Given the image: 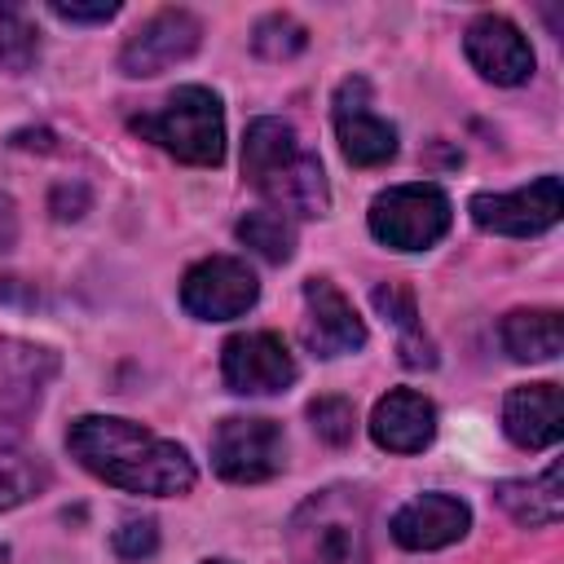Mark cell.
I'll return each instance as SVG.
<instances>
[{"instance_id":"1","label":"cell","mask_w":564,"mask_h":564,"mask_svg":"<svg viewBox=\"0 0 564 564\" xmlns=\"http://www.w3.org/2000/svg\"><path fill=\"white\" fill-rule=\"evenodd\" d=\"M66 449L70 458L93 471L97 480L123 489V494H150V498H172L194 489V463L185 445L154 436L150 427L115 414H79L66 427Z\"/></svg>"},{"instance_id":"2","label":"cell","mask_w":564,"mask_h":564,"mask_svg":"<svg viewBox=\"0 0 564 564\" xmlns=\"http://www.w3.org/2000/svg\"><path fill=\"white\" fill-rule=\"evenodd\" d=\"M242 176L286 220L291 216H326V207H330L322 159L300 141V132L286 119L260 115V119L247 123V132H242Z\"/></svg>"},{"instance_id":"3","label":"cell","mask_w":564,"mask_h":564,"mask_svg":"<svg viewBox=\"0 0 564 564\" xmlns=\"http://www.w3.org/2000/svg\"><path fill=\"white\" fill-rule=\"evenodd\" d=\"M291 564H366L370 560V516L352 485H330L308 494L286 520Z\"/></svg>"},{"instance_id":"4","label":"cell","mask_w":564,"mask_h":564,"mask_svg":"<svg viewBox=\"0 0 564 564\" xmlns=\"http://www.w3.org/2000/svg\"><path fill=\"white\" fill-rule=\"evenodd\" d=\"M132 132L194 167H216L225 159V106L203 84H185L154 115H137Z\"/></svg>"},{"instance_id":"5","label":"cell","mask_w":564,"mask_h":564,"mask_svg":"<svg viewBox=\"0 0 564 564\" xmlns=\"http://www.w3.org/2000/svg\"><path fill=\"white\" fill-rule=\"evenodd\" d=\"M454 207L441 185L414 181V185H392L375 194L370 203V234L392 247V251H427L449 234Z\"/></svg>"},{"instance_id":"6","label":"cell","mask_w":564,"mask_h":564,"mask_svg":"<svg viewBox=\"0 0 564 564\" xmlns=\"http://www.w3.org/2000/svg\"><path fill=\"white\" fill-rule=\"evenodd\" d=\"M286 441L273 419L260 414H229L212 432V467L229 485H260L282 471Z\"/></svg>"},{"instance_id":"7","label":"cell","mask_w":564,"mask_h":564,"mask_svg":"<svg viewBox=\"0 0 564 564\" xmlns=\"http://www.w3.org/2000/svg\"><path fill=\"white\" fill-rule=\"evenodd\" d=\"M295 375H300V366H295L286 339L273 330H242V335H229L220 348V379L238 397L286 392L295 383Z\"/></svg>"},{"instance_id":"8","label":"cell","mask_w":564,"mask_h":564,"mask_svg":"<svg viewBox=\"0 0 564 564\" xmlns=\"http://www.w3.org/2000/svg\"><path fill=\"white\" fill-rule=\"evenodd\" d=\"M260 295L256 273L238 256H207L181 278V308L198 322L242 317Z\"/></svg>"},{"instance_id":"9","label":"cell","mask_w":564,"mask_h":564,"mask_svg":"<svg viewBox=\"0 0 564 564\" xmlns=\"http://www.w3.org/2000/svg\"><path fill=\"white\" fill-rule=\"evenodd\" d=\"M198 44H203V22L189 9H159L123 40L119 70L132 79H150V75H163L167 66L194 57Z\"/></svg>"},{"instance_id":"10","label":"cell","mask_w":564,"mask_h":564,"mask_svg":"<svg viewBox=\"0 0 564 564\" xmlns=\"http://www.w3.org/2000/svg\"><path fill=\"white\" fill-rule=\"evenodd\" d=\"M560 176L546 172L538 176L533 185H520V189H507V194H471L467 212L471 220L485 229V234H507V238H529V234H542L560 220Z\"/></svg>"},{"instance_id":"11","label":"cell","mask_w":564,"mask_h":564,"mask_svg":"<svg viewBox=\"0 0 564 564\" xmlns=\"http://www.w3.org/2000/svg\"><path fill=\"white\" fill-rule=\"evenodd\" d=\"M335 137L352 167H383L397 154V128L375 115L370 84L361 75L335 88Z\"/></svg>"},{"instance_id":"12","label":"cell","mask_w":564,"mask_h":564,"mask_svg":"<svg viewBox=\"0 0 564 564\" xmlns=\"http://www.w3.org/2000/svg\"><path fill=\"white\" fill-rule=\"evenodd\" d=\"M463 53L480 79L502 84V88H516L533 75V48L524 31L502 13H480L463 35Z\"/></svg>"},{"instance_id":"13","label":"cell","mask_w":564,"mask_h":564,"mask_svg":"<svg viewBox=\"0 0 564 564\" xmlns=\"http://www.w3.org/2000/svg\"><path fill=\"white\" fill-rule=\"evenodd\" d=\"M308 352L317 357H344L366 348V322L357 317L352 300L330 278L304 282V326H300Z\"/></svg>"},{"instance_id":"14","label":"cell","mask_w":564,"mask_h":564,"mask_svg":"<svg viewBox=\"0 0 564 564\" xmlns=\"http://www.w3.org/2000/svg\"><path fill=\"white\" fill-rule=\"evenodd\" d=\"M57 375V352L18 335H0V423L26 419Z\"/></svg>"},{"instance_id":"15","label":"cell","mask_w":564,"mask_h":564,"mask_svg":"<svg viewBox=\"0 0 564 564\" xmlns=\"http://www.w3.org/2000/svg\"><path fill=\"white\" fill-rule=\"evenodd\" d=\"M471 529V507L454 494H419L392 516V542L405 551H441Z\"/></svg>"},{"instance_id":"16","label":"cell","mask_w":564,"mask_h":564,"mask_svg":"<svg viewBox=\"0 0 564 564\" xmlns=\"http://www.w3.org/2000/svg\"><path fill=\"white\" fill-rule=\"evenodd\" d=\"M370 436L388 454H419L436 436V405L414 388H392L370 410Z\"/></svg>"},{"instance_id":"17","label":"cell","mask_w":564,"mask_h":564,"mask_svg":"<svg viewBox=\"0 0 564 564\" xmlns=\"http://www.w3.org/2000/svg\"><path fill=\"white\" fill-rule=\"evenodd\" d=\"M502 432L520 449H551L564 436L560 383H520L502 401Z\"/></svg>"},{"instance_id":"18","label":"cell","mask_w":564,"mask_h":564,"mask_svg":"<svg viewBox=\"0 0 564 564\" xmlns=\"http://www.w3.org/2000/svg\"><path fill=\"white\" fill-rule=\"evenodd\" d=\"M560 476H564V467L551 463V467H546L542 476H533V480H498V485H494V498H498V507H502L516 524H524V529H551V524L564 516Z\"/></svg>"},{"instance_id":"19","label":"cell","mask_w":564,"mask_h":564,"mask_svg":"<svg viewBox=\"0 0 564 564\" xmlns=\"http://www.w3.org/2000/svg\"><path fill=\"white\" fill-rule=\"evenodd\" d=\"M498 335L516 361H555L564 348V322L555 308H511Z\"/></svg>"},{"instance_id":"20","label":"cell","mask_w":564,"mask_h":564,"mask_svg":"<svg viewBox=\"0 0 564 564\" xmlns=\"http://www.w3.org/2000/svg\"><path fill=\"white\" fill-rule=\"evenodd\" d=\"M375 308L401 330V361H405V366H414V370L436 366V348H432V339L419 330L414 295H410L401 282H383V286H375Z\"/></svg>"},{"instance_id":"21","label":"cell","mask_w":564,"mask_h":564,"mask_svg":"<svg viewBox=\"0 0 564 564\" xmlns=\"http://www.w3.org/2000/svg\"><path fill=\"white\" fill-rule=\"evenodd\" d=\"M238 242L251 247L269 264H286L291 251H295V225L273 207H256L238 220Z\"/></svg>"},{"instance_id":"22","label":"cell","mask_w":564,"mask_h":564,"mask_svg":"<svg viewBox=\"0 0 564 564\" xmlns=\"http://www.w3.org/2000/svg\"><path fill=\"white\" fill-rule=\"evenodd\" d=\"M40 485H44V467L13 436H0V511L26 502L31 494H40Z\"/></svg>"},{"instance_id":"23","label":"cell","mask_w":564,"mask_h":564,"mask_svg":"<svg viewBox=\"0 0 564 564\" xmlns=\"http://www.w3.org/2000/svg\"><path fill=\"white\" fill-rule=\"evenodd\" d=\"M35 57H40V31H35V22L18 4H4L0 0V66L9 75H22V70L35 66Z\"/></svg>"},{"instance_id":"24","label":"cell","mask_w":564,"mask_h":564,"mask_svg":"<svg viewBox=\"0 0 564 564\" xmlns=\"http://www.w3.org/2000/svg\"><path fill=\"white\" fill-rule=\"evenodd\" d=\"M304 44H308V31H304V22H295L291 13H269V18H260L256 31H251V48H256L260 57H269V62H286V57H295Z\"/></svg>"},{"instance_id":"25","label":"cell","mask_w":564,"mask_h":564,"mask_svg":"<svg viewBox=\"0 0 564 564\" xmlns=\"http://www.w3.org/2000/svg\"><path fill=\"white\" fill-rule=\"evenodd\" d=\"M308 423L326 445H348L357 432V410L348 397H317L308 401Z\"/></svg>"},{"instance_id":"26","label":"cell","mask_w":564,"mask_h":564,"mask_svg":"<svg viewBox=\"0 0 564 564\" xmlns=\"http://www.w3.org/2000/svg\"><path fill=\"white\" fill-rule=\"evenodd\" d=\"M110 546H115L119 560H150L159 551V524L150 516H132V520H123L115 529Z\"/></svg>"},{"instance_id":"27","label":"cell","mask_w":564,"mask_h":564,"mask_svg":"<svg viewBox=\"0 0 564 564\" xmlns=\"http://www.w3.org/2000/svg\"><path fill=\"white\" fill-rule=\"evenodd\" d=\"M48 9H53L62 22H110V18L119 13L115 0H93V4H79V0H53Z\"/></svg>"},{"instance_id":"28","label":"cell","mask_w":564,"mask_h":564,"mask_svg":"<svg viewBox=\"0 0 564 564\" xmlns=\"http://www.w3.org/2000/svg\"><path fill=\"white\" fill-rule=\"evenodd\" d=\"M18 242V207H13V198L0 189V251H9Z\"/></svg>"},{"instance_id":"29","label":"cell","mask_w":564,"mask_h":564,"mask_svg":"<svg viewBox=\"0 0 564 564\" xmlns=\"http://www.w3.org/2000/svg\"><path fill=\"white\" fill-rule=\"evenodd\" d=\"M0 564H9V546L4 542H0Z\"/></svg>"},{"instance_id":"30","label":"cell","mask_w":564,"mask_h":564,"mask_svg":"<svg viewBox=\"0 0 564 564\" xmlns=\"http://www.w3.org/2000/svg\"><path fill=\"white\" fill-rule=\"evenodd\" d=\"M203 564H225V560H203Z\"/></svg>"}]
</instances>
